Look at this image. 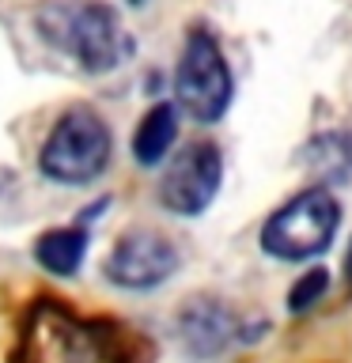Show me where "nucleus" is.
I'll list each match as a JSON object with an SVG mask.
<instances>
[{
    "label": "nucleus",
    "mask_w": 352,
    "mask_h": 363,
    "mask_svg": "<svg viewBox=\"0 0 352 363\" xmlns=\"http://www.w3.org/2000/svg\"><path fill=\"white\" fill-rule=\"evenodd\" d=\"M114 155L110 125L99 110L72 106L53 121L38 152V174L57 182V186H91L106 174Z\"/></svg>",
    "instance_id": "obj_1"
},
{
    "label": "nucleus",
    "mask_w": 352,
    "mask_h": 363,
    "mask_svg": "<svg viewBox=\"0 0 352 363\" xmlns=\"http://www.w3.org/2000/svg\"><path fill=\"white\" fill-rule=\"evenodd\" d=\"M38 27L57 50H65L72 61L91 76H102L121 65L125 57V30L118 11L102 0L84 4H50L38 11Z\"/></svg>",
    "instance_id": "obj_2"
},
{
    "label": "nucleus",
    "mask_w": 352,
    "mask_h": 363,
    "mask_svg": "<svg viewBox=\"0 0 352 363\" xmlns=\"http://www.w3.org/2000/svg\"><path fill=\"white\" fill-rule=\"evenodd\" d=\"M341 227V204L329 186H307L269 212L258 242L277 261H311L326 254Z\"/></svg>",
    "instance_id": "obj_3"
},
{
    "label": "nucleus",
    "mask_w": 352,
    "mask_h": 363,
    "mask_svg": "<svg viewBox=\"0 0 352 363\" xmlns=\"http://www.w3.org/2000/svg\"><path fill=\"white\" fill-rule=\"evenodd\" d=\"M231 99H235V76L220 42L204 27L189 30L175 65V106L201 125H216L231 110Z\"/></svg>",
    "instance_id": "obj_4"
},
{
    "label": "nucleus",
    "mask_w": 352,
    "mask_h": 363,
    "mask_svg": "<svg viewBox=\"0 0 352 363\" xmlns=\"http://www.w3.org/2000/svg\"><path fill=\"white\" fill-rule=\"evenodd\" d=\"M220 182H224L220 147L209 140L186 144L182 152H175L163 178H159V204L167 212L182 216V220H193V216L209 212V204L220 193Z\"/></svg>",
    "instance_id": "obj_5"
},
{
    "label": "nucleus",
    "mask_w": 352,
    "mask_h": 363,
    "mask_svg": "<svg viewBox=\"0 0 352 363\" xmlns=\"http://www.w3.org/2000/svg\"><path fill=\"white\" fill-rule=\"evenodd\" d=\"M178 265H182V254L163 231L129 227L125 235H118L102 272H106L110 284H118L125 291H152L175 277Z\"/></svg>",
    "instance_id": "obj_6"
},
{
    "label": "nucleus",
    "mask_w": 352,
    "mask_h": 363,
    "mask_svg": "<svg viewBox=\"0 0 352 363\" xmlns=\"http://www.w3.org/2000/svg\"><path fill=\"white\" fill-rule=\"evenodd\" d=\"M238 322L224 303L216 299H189V306L178 314V337L182 348L193 359H212L235 340Z\"/></svg>",
    "instance_id": "obj_7"
},
{
    "label": "nucleus",
    "mask_w": 352,
    "mask_h": 363,
    "mask_svg": "<svg viewBox=\"0 0 352 363\" xmlns=\"http://www.w3.org/2000/svg\"><path fill=\"white\" fill-rule=\"evenodd\" d=\"M178 106L175 102H155L133 129V163L136 167H159L167 163L170 147L178 140Z\"/></svg>",
    "instance_id": "obj_8"
},
{
    "label": "nucleus",
    "mask_w": 352,
    "mask_h": 363,
    "mask_svg": "<svg viewBox=\"0 0 352 363\" xmlns=\"http://www.w3.org/2000/svg\"><path fill=\"white\" fill-rule=\"evenodd\" d=\"M303 167L311 170L314 186L326 182H345L352 174V133L348 129H329L322 136L303 144Z\"/></svg>",
    "instance_id": "obj_9"
},
{
    "label": "nucleus",
    "mask_w": 352,
    "mask_h": 363,
    "mask_svg": "<svg viewBox=\"0 0 352 363\" xmlns=\"http://www.w3.org/2000/svg\"><path fill=\"white\" fill-rule=\"evenodd\" d=\"M87 257V231L84 227H53V231L38 235L34 242V261L53 272V277H76Z\"/></svg>",
    "instance_id": "obj_10"
},
{
    "label": "nucleus",
    "mask_w": 352,
    "mask_h": 363,
    "mask_svg": "<svg viewBox=\"0 0 352 363\" xmlns=\"http://www.w3.org/2000/svg\"><path fill=\"white\" fill-rule=\"evenodd\" d=\"M329 288V272L326 269H307L295 277V284L288 288V314H307L314 303H322V295Z\"/></svg>",
    "instance_id": "obj_11"
},
{
    "label": "nucleus",
    "mask_w": 352,
    "mask_h": 363,
    "mask_svg": "<svg viewBox=\"0 0 352 363\" xmlns=\"http://www.w3.org/2000/svg\"><path fill=\"white\" fill-rule=\"evenodd\" d=\"M345 284L352 288V242H348V250H345Z\"/></svg>",
    "instance_id": "obj_12"
},
{
    "label": "nucleus",
    "mask_w": 352,
    "mask_h": 363,
    "mask_svg": "<svg viewBox=\"0 0 352 363\" xmlns=\"http://www.w3.org/2000/svg\"><path fill=\"white\" fill-rule=\"evenodd\" d=\"M129 4H144V0H129Z\"/></svg>",
    "instance_id": "obj_13"
}]
</instances>
